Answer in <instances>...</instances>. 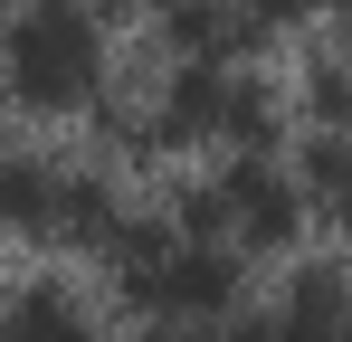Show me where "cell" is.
<instances>
[{
	"instance_id": "cell-1",
	"label": "cell",
	"mask_w": 352,
	"mask_h": 342,
	"mask_svg": "<svg viewBox=\"0 0 352 342\" xmlns=\"http://www.w3.org/2000/svg\"><path fill=\"white\" fill-rule=\"evenodd\" d=\"M10 76H19V95H38V105H67V95H86V76H96V29H86L76 10H38V19L19 29V57H10Z\"/></svg>"
},
{
	"instance_id": "cell-2",
	"label": "cell",
	"mask_w": 352,
	"mask_h": 342,
	"mask_svg": "<svg viewBox=\"0 0 352 342\" xmlns=\"http://www.w3.org/2000/svg\"><path fill=\"white\" fill-rule=\"evenodd\" d=\"M162 342H172V333H162Z\"/></svg>"
}]
</instances>
